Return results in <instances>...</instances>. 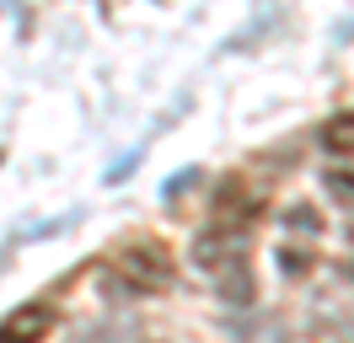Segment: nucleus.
Instances as JSON below:
<instances>
[{
    "label": "nucleus",
    "mask_w": 354,
    "mask_h": 343,
    "mask_svg": "<svg viewBox=\"0 0 354 343\" xmlns=\"http://www.w3.org/2000/svg\"><path fill=\"white\" fill-rule=\"evenodd\" d=\"M279 263H285V274H311V263H317V257L301 252V247H279Z\"/></svg>",
    "instance_id": "nucleus-9"
},
{
    "label": "nucleus",
    "mask_w": 354,
    "mask_h": 343,
    "mask_svg": "<svg viewBox=\"0 0 354 343\" xmlns=\"http://www.w3.org/2000/svg\"><path fill=\"white\" fill-rule=\"evenodd\" d=\"M215 290H221L225 306H252V268H247V257L225 263L221 274H215Z\"/></svg>",
    "instance_id": "nucleus-5"
},
{
    "label": "nucleus",
    "mask_w": 354,
    "mask_h": 343,
    "mask_svg": "<svg viewBox=\"0 0 354 343\" xmlns=\"http://www.w3.org/2000/svg\"><path fill=\"white\" fill-rule=\"evenodd\" d=\"M48 327H54V306L27 300V306H17L11 317L0 322V343H44Z\"/></svg>",
    "instance_id": "nucleus-3"
},
{
    "label": "nucleus",
    "mask_w": 354,
    "mask_h": 343,
    "mask_svg": "<svg viewBox=\"0 0 354 343\" xmlns=\"http://www.w3.org/2000/svg\"><path fill=\"white\" fill-rule=\"evenodd\" d=\"M285 225H290V231H306V236H317V231H322V220H317V210H306V204H295V210L285 214Z\"/></svg>",
    "instance_id": "nucleus-8"
},
{
    "label": "nucleus",
    "mask_w": 354,
    "mask_h": 343,
    "mask_svg": "<svg viewBox=\"0 0 354 343\" xmlns=\"http://www.w3.org/2000/svg\"><path fill=\"white\" fill-rule=\"evenodd\" d=\"M263 198H268V193L252 188L242 172H236V177H225L221 193H215V231H231V236H236L252 214H263Z\"/></svg>",
    "instance_id": "nucleus-2"
},
{
    "label": "nucleus",
    "mask_w": 354,
    "mask_h": 343,
    "mask_svg": "<svg viewBox=\"0 0 354 343\" xmlns=\"http://www.w3.org/2000/svg\"><path fill=\"white\" fill-rule=\"evenodd\" d=\"M328 193L338 204H354V172H328Z\"/></svg>",
    "instance_id": "nucleus-10"
},
{
    "label": "nucleus",
    "mask_w": 354,
    "mask_h": 343,
    "mask_svg": "<svg viewBox=\"0 0 354 343\" xmlns=\"http://www.w3.org/2000/svg\"><path fill=\"white\" fill-rule=\"evenodd\" d=\"M118 274L129 279L134 290H167L172 284V252L156 241H134L118 252Z\"/></svg>",
    "instance_id": "nucleus-1"
},
{
    "label": "nucleus",
    "mask_w": 354,
    "mask_h": 343,
    "mask_svg": "<svg viewBox=\"0 0 354 343\" xmlns=\"http://www.w3.org/2000/svg\"><path fill=\"white\" fill-rule=\"evenodd\" d=\"M317 140H322V150H333V156H354V113H338V118H328Z\"/></svg>",
    "instance_id": "nucleus-7"
},
{
    "label": "nucleus",
    "mask_w": 354,
    "mask_h": 343,
    "mask_svg": "<svg viewBox=\"0 0 354 343\" xmlns=\"http://www.w3.org/2000/svg\"><path fill=\"white\" fill-rule=\"evenodd\" d=\"M236 257H242V241L231 231H204L199 241H194V263L209 268V274H221L225 263H236Z\"/></svg>",
    "instance_id": "nucleus-4"
},
{
    "label": "nucleus",
    "mask_w": 354,
    "mask_h": 343,
    "mask_svg": "<svg viewBox=\"0 0 354 343\" xmlns=\"http://www.w3.org/2000/svg\"><path fill=\"white\" fill-rule=\"evenodd\" d=\"M285 343H354V322H344V317H322V322H306V327H295V333H285Z\"/></svg>",
    "instance_id": "nucleus-6"
}]
</instances>
